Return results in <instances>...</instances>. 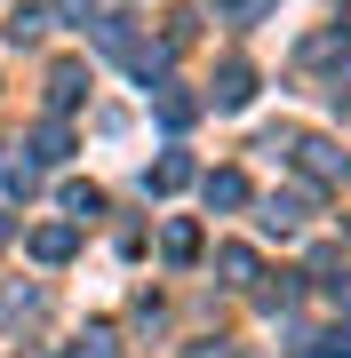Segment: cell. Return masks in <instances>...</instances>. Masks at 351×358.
Here are the masks:
<instances>
[{
  "mask_svg": "<svg viewBox=\"0 0 351 358\" xmlns=\"http://www.w3.org/2000/svg\"><path fill=\"white\" fill-rule=\"evenodd\" d=\"M247 96H256V72H247V64H223V80H216V103H223V112H240Z\"/></svg>",
  "mask_w": 351,
  "mask_h": 358,
  "instance_id": "6da1fadb",
  "label": "cell"
},
{
  "mask_svg": "<svg viewBox=\"0 0 351 358\" xmlns=\"http://www.w3.org/2000/svg\"><path fill=\"white\" fill-rule=\"evenodd\" d=\"M32 255H40V263H64V255H72V231H64V223L32 231Z\"/></svg>",
  "mask_w": 351,
  "mask_h": 358,
  "instance_id": "7a4b0ae2",
  "label": "cell"
},
{
  "mask_svg": "<svg viewBox=\"0 0 351 358\" xmlns=\"http://www.w3.org/2000/svg\"><path fill=\"white\" fill-rule=\"evenodd\" d=\"M184 183H192V159H184V152H168L152 167V192H184Z\"/></svg>",
  "mask_w": 351,
  "mask_h": 358,
  "instance_id": "3957f363",
  "label": "cell"
},
{
  "mask_svg": "<svg viewBox=\"0 0 351 358\" xmlns=\"http://www.w3.org/2000/svg\"><path fill=\"white\" fill-rule=\"evenodd\" d=\"M216 271H223V287H247V279H256V255H247V247H223Z\"/></svg>",
  "mask_w": 351,
  "mask_h": 358,
  "instance_id": "277c9868",
  "label": "cell"
},
{
  "mask_svg": "<svg viewBox=\"0 0 351 358\" xmlns=\"http://www.w3.org/2000/svg\"><path fill=\"white\" fill-rule=\"evenodd\" d=\"M240 199H247V176H232V167L208 176V207H240Z\"/></svg>",
  "mask_w": 351,
  "mask_h": 358,
  "instance_id": "5b68a950",
  "label": "cell"
},
{
  "mask_svg": "<svg viewBox=\"0 0 351 358\" xmlns=\"http://www.w3.org/2000/svg\"><path fill=\"white\" fill-rule=\"evenodd\" d=\"M336 167H343V152H336V143H303V176H336Z\"/></svg>",
  "mask_w": 351,
  "mask_h": 358,
  "instance_id": "8992f818",
  "label": "cell"
},
{
  "mask_svg": "<svg viewBox=\"0 0 351 358\" xmlns=\"http://www.w3.org/2000/svg\"><path fill=\"white\" fill-rule=\"evenodd\" d=\"M303 223V199H263V231H296Z\"/></svg>",
  "mask_w": 351,
  "mask_h": 358,
  "instance_id": "52a82bcc",
  "label": "cell"
},
{
  "mask_svg": "<svg viewBox=\"0 0 351 358\" xmlns=\"http://www.w3.org/2000/svg\"><path fill=\"white\" fill-rule=\"evenodd\" d=\"M160 247H168L176 263H192V255H200V231H192V223H168V239H160Z\"/></svg>",
  "mask_w": 351,
  "mask_h": 358,
  "instance_id": "ba28073f",
  "label": "cell"
},
{
  "mask_svg": "<svg viewBox=\"0 0 351 358\" xmlns=\"http://www.w3.org/2000/svg\"><path fill=\"white\" fill-rule=\"evenodd\" d=\"M40 24H48L40 8H16V16H8V40H40Z\"/></svg>",
  "mask_w": 351,
  "mask_h": 358,
  "instance_id": "9c48e42d",
  "label": "cell"
},
{
  "mask_svg": "<svg viewBox=\"0 0 351 358\" xmlns=\"http://www.w3.org/2000/svg\"><path fill=\"white\" fill-rule=\"evenodd\" d=\"M319 350H327V358H351V327H327V334H319Z\"/></svg>",
  "mask_w": 351,
  "mask_h": 358,
  "instance_id": "30bf717a",
  "label": "cell"
},
{
  "mask_svg": "<svg viewBox=\"0 0 351 358\" xmlns=\"http://www.w3.org/2000/svg\"><path fill=\"white\" fill-rule=\"evenodd\" d=\"M72 358H120V343H112V334H88V343H80Z\"/></svg>",
  "mask_w": 351,
  "mask_h": 358,
  "instance_id": "8fae6325",
  "label": "cell"
}]
</instances>
